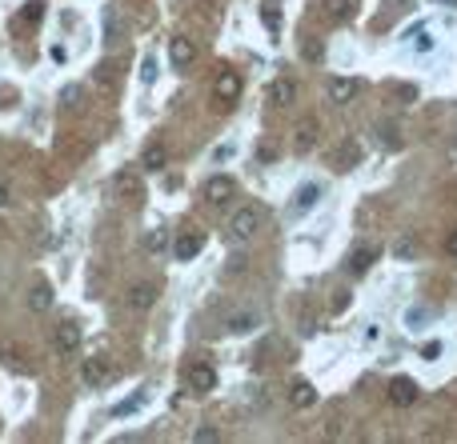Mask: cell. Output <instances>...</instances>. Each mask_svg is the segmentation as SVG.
Masks as SVG:
<instances>
[{
  "mask_svg": "<svg viewBox=\"0 0 457 444\" xmlns=\"http://www.w3.org/2000/svg\"><path fill=\"white\" fill-rule=\"evenodd\" d=\"M261 221H265V212H261V205H241L237 212H233V221H228V232L233 237H257V228H261Z\"/></svg>",
  "mask_w": 457,
  "mask_h": 444,
  "instance_id": "obj_1",
  "label": "cell"
},
{
  "mask_svg": "<svg viewBox=\"0 0 457 444\" xmlns=\"http://www.w3.org/2000/svg\"><path fill=\"white\" fill-rule=\"evenodd\" d=\"M113 192L121 196V200L137 205V200L145 196V180H141V173H137V168H121V173L113 176Z\"/></svg>",
  "mask_w": 457,
  "mask_h": 444,
  "instance_id": "obj_2",
  "label": "cell"
},
{
  "mask_svg": "<svg viewBox=\"0 0 457 444\" xmlns=\"http://www.w3.org/2000/svg\"><path fill=\"white\" fill-rule=\"evenodd\" d=\"M385 397H389L393 409H409V404H417L421 388H417V381H409V376H393L389 388H385Z\"/></svg>",
  "mask_w": 457,
  "mask_h": 444,
  "instance_id": "obj_3",
  "label": "cell"
},
{
  "mask_svg": "<svg viewBox=\"0 0 457 444\" xmlns=\"http://www.w3.org/2000/svg\"><path fill=\"white\" fill-rule=\"evenodd\" d=\"M233 196H237V184H233V176L217 173V176H209V180H205V200H209V205L225 208Z\"/></svg>",
  "mask_w": 457,
  "mask_h": 444,
  "instance_id": "obj_4",
  "label": "cell"
},
{
  "mask_svg": "<svg viewBox=\"0 0 457 444\" xmlns=\"http://www.w3.org/2000/svg\"><path fill=\"white\" fill-rule=\"evenodd\" d=\"M361 96V80L357 77H337L329 84V104H353Z\"/></svg>",
  "mask_w": 457,
  "mask_h": 444,
  "instance_id": "obj_5",
  "label": "cell"
},
{
  "mask_svg": "<svg viewBox=\"0 0 457 444\" xmlns=\"http://www.w3.org/2000/svg\"><path fill=\"white\" fill-rule=\"evenodd\" d=\"M157 292H161V288L153 285V280H137V285L129 288V308L132 312H148V308L157 304Z\"/></svg>",
  "mask_w": 457,
  "mask_h": 444,
  "instance_id": "obj_6",
  "label": "cell"
},
{
  "mask_svg": "<svg viewBox=\"0 0 457 444\" xmlns=\"http://www.w3.org/2000/svg\"><path fill=\"white\" fill-rule=\"evenodd\" d=\"M52 349L61 352V356H72V352L81 349V324L65 320V324L56 328V336H52Z\"/></svg>",
  "mask_w": 457,
  "mask_h": 444,
  "instance_id": "obj_7",
  "label": "cell"
},
{
  "mask_svg": "<svg viewBox=\"0 0 457 444\" xmlns=\"http://www.w3.org/2000/svg\"><path fill=\"white\" fill-rule=\"evenodd\" d=\"M185 381H189L193 393H212V388H217V368L212 365H189Z\"/></svg>",
  "mask_w": 457,
  "mask_h": 444,
  "instance_id": "obj_8",
  "label": "cell"
},
{
  "mask_svg": "<svg viewBox=\"0 0 457 444\" xmlns=\"http://www.w3.org/2000/svg\"><path fill=\"white\" fill-rule=\"evenodd\" d=\"M212 96H217L221 104H233V100L241 96V72H221V77L212 80Z\"/></svg>",
  "mask_w": 457,
  "mask_h": 444,
  "instance_id": "obj_9",
  "label": "cell"
},
{
  "mask_svg": "<svg viewBox=\"0 0 457 444\" xmlns=\"http://www.w3.org/2000/svg\"><path fill=\"white\" fill-rule=\"evenodd\" d=\"M265 100H269L273 109H289V104L297 100V84L293 80H273V84L265 88Z\"/></svg>",
  "mask_w": 457,
  "mask_h": 444,
  "instance_id": "obj_10",
  "label": "cell"
},
{
  "mask_svg": "<svg viewBox=\"0 0 457 444\" xmlns=\"http://www.w3.org/2000/svg\"><path fill=\"white\" fill-rule=\"evenodd\" d=\"M169 61H173V68H189V64L196 61V48L189 36H173L169 40Z\"/></svg>",
  "mask_w": 457,
  "mask_h": 444,
  "instance_id": "obj_11",
  "label": "cell"
},
{
  "mask_svg": "<svg viewBox=\"0 0 457 444\" xmlns=\"http://www.w3.org/2000/svg\"><path fill=\"white\" fill-rule=\"evenodd\" d=\"M373 260H377V248H365V244H361V248H353V253L345 256V269H349V276H365Z\"/></svg>",
  "mask_w": 457,
  "mask_h": 444,
  "instance_id": "obj_12",
  "label": "cell"
},
{
  "mask_svg": "<svg viewBox=\"0 0 457 444\" xmlns=\"http://www.w3.org/2000/svg\"><path fill=\"white\" fill-rule=\"evenodd\" d=\"M357 160H361V144L345 141L341 148L333 152V168H337V173H349V168H357Z\"/></svg>",
  "mask_w": 457,
  "mask_h": 444,
  "instance_id": "obj_13",
  "label": "cell"
},
{
  "mask_svg": "<svg viewBox=\"0 0 457 444\" xmlns=\"http://www.w3.org/2000/svg\"><path fill=\"white\" fill-rule=\"evenodd\" d=\"M321 8H325V16L333 24H345V20H353V13H357V0H321Z\"/></svg>",
  "mask_w": 457,
  "mask_h": 444,
  "instance_id": "obj_14",
  "label": "cell"
},
{
  "mask_svg": "<svg viewBox=\"0 0 457 444\" xmlns=\"http://www.w3.org/2000/svg\"><path fill=\"white\" fill-rule=\"evenodd\" d=\"M289 404H293V409H313V404H317V388H313L309 381H293L289 384Z\"/></svg>",
  "mask_w": 457,
  "mask_h": 444,
  "instance_id": "obj_15",
  "label": "cell"
},
{
  "mask_svg": "<svg viewBox=\"0 0 457 444\" xmlns=\"http://www.w3.org/2000/svg\"><path fill=\"white\" fill-rule=\"evenodd\" d=\"M81 381H84V384H104V381H109V365H104L100 356H88V360H81Z\"/></svg>",
  "mask_w": 457,
  "mask_h": 444,
  "instance_id": "obj_16",
  "label": "cell"
},
{
  "mask_svg": "<svg viewBox=\"0 0 457 444\" xmlns=\"http://www.w3.org/2000/svg\"><path fill=\"white\" fill-rule=\"evenodd\" d=\"M261 324V312H253V308H245V312H237V317H228V333H237V336H245V333H253Z\"/></svg>",
  "mask_w": 457,
  "mask_h": 444,
  "instance_id": "obj_17",
  "label": "cell"
},
{
  "mask_svg": "<svg viewBox=\"0 0 457 444\" xmlns=\"http://www.w3.org/2000/svg\"><path fill=\"white\" fill-rule=\"evenodd\" d=\"M201 244H205V240L196 237V232H185V237L173 240V256H177V260H193V256L201 253Z\"/></svg>",
  "mask_w": 457,
  "mask_h": 444,
  "instance_id": "obj_18",
  "label": "cell"
},
{
  "mask_svg": "<svg viewBox=\"0 0 457 444\" xmlns=\"http://www.w3.org/2000/svg\"><path fill=\"white\" fill-rule=\"evenodd\" d=\"M317 136H321V125L317 120H305V125H297V152H309V148H317Z\"/></svg>",
  "mask_w": 457,
  "mask_h": 444,
  "instance_id": "obj_19",
  "label": "cell"
},
{
  "mask_svg": "<svg viewBox=\"0 0 457 444\" xmlns=\"http://www.w3.org/2000/svg\"><path fill=\"white\" fill-rule=\"evenodd\" d=\"M141 164H145V173H161L164 164H169V152H164V144H145V152H141Z\"/></svg>",
  "mask_w": 457,
  "mask_h": 444,
  "instance_id": "obj_20",
  "label": "cell"
},
{
  "mask_svg": "<svg viewBox=\"0 0 457 444\" xmlns=\"http://www.w3.org/2000/svg\"><path fill=\"white\" fill-rule=\"evenodd\" d=\"M52 296H56V292H52V285H45V280H40V285H33V292H29V308H33V312H49V308H52Z\"/></svg>",
  "mask_w": 457,
  "mask_h": 444,
  "instance_id": "obj_21",
  "label": "cell"
},
{
  "mask_svg": "<svg viewBox=\"0 0 457 444\" xmlns=\"http://www.w3.org/2000/svg\"><path fill=\"white\" fill-rule=\"evenodd\" d=\"M301 61L321 64V61H325V45H321L317 36H305V40H301Z\"/></svg>",
  "mask_w": 457,
  "mask_h": 444,
  "instance_id": "obj_22",
  "label": "cell"
},
{
  "mask_svg": "<svg viewBox=\"0 0 457 444\" xmlns=\"http://www.w3.org/2000/svg\"><path fill=\"white\" fill-rule=\"evenodd\" d=\"M317 196H321V184H305V189H301V192H297V212H305V208H313V205H317Z\"/></svg>",
  "mask_w": 457,
  "mask_h": 444,
  "instance_id": "obj_23",
  "label": "cell"
},
{
  "mask_svg": "<svg viewBox=\"0 0 457 444\" xmlns=\"http://www.w3.org/2000/svg\"><path fill=\"white\" fill-rule=\"evenodd\" d=\"M164 248H169V237H164V228H153V232L145 237V253H148V256H157V253H164Z\"/></svg>",
  "mask_w": 457,
  "mask_h": 444,
  "instance_id": "obj_24",
  "label": "cell"
},
{
  "mask_svg": "<svg viewBox=\"0 0 457 444\" xmlns=\"http://www.w3.org/2000/svg\"><path fill=\"white\" fill-rule=\"evenodd\" d=\"M40 16H45V0H29V4H24V13H20V24H24V29H33Z\"/></svg>",
  "mask_w": 457,
  "mask_h": 444,
  "instance_id": "obj_25",
  "label": "cell"
},
{
  "mask_svg": "<svg viewBox=\"0 0 457 444\" xmlns=\"http://www.w3.org/2000/svg\"><path fill=\"white\" fill-rule=\"evenodd\" d=\"M393 253H397V260H413V256H417V240H413V237L397 240V244H393Z\"/></svg>",
  "mask_w": 457,
  "mask_h": 444,
  "instance_id": "obj_26",
  "label": "cell"
},
{
  "mask_svg": "<svg viewBox=\"0 0 457 444\" xmlns=\"http://www.w3.org/2000/svg\"><path fill=\"white\" fill-rule=\"evenodd\" d=\"M377 136H381V144H397V125H389V120H385V125H377Z\"/></svg>",
  "mask_w": 457,
  "mask_h": 444,
  "instance_id": "obj_27",
  "label": "cell"
},
{
  "mask_svg": "<svg viewBox=\"0 0 457 444\" xmlns=\"http://www.w3.org/2000/svg\"><path fill=\"white\" fill-rule=\"evenodd\" d=\"M261 20H265V29H273V32L281 29V13H277V8H265V13H261Z\"/></svg>",
  "mask_w": 457,
  "mask_h": 444,
  "instance_id": "obj_28",
  "label": "cell"
},
{
  "mask_svg": "<svg viewBox=\"0 0 457 444\" xmlns=\"http://www.w3.org/2000/svg\"><path fill=\"white\" fill-rule=\"evenodd\" d=\"M61 100H65V109H77V100H81V88H77V84H68Z\"/></svg>",
  "mask_w": 457,
  "mask_h": 444,
  "instance_id": "obj_29",
  "label": "cell"
},
{
  "mask_svg": "<svg viewBox=\"0 0 457 444\" xmlns=\"http://www.w3.org/2000/svg\"><path fill=\"white\" fill-rule=\"evenodd\" d=\"M193 441H196V444H205V441H221V432H217V429H196V432H193Z\"/></svg>",
  "mask_w": 457,
  "mask_h": 444,
  "instance_id": "obj_30",
  "label": "cell"
},
{
  "mask_svg": "<svg viewBox=\"0 0 457 444\" xmlns=\"http://www.w3.org/2000/svg\"><path fill=\"white\" fill-rule=\"evenodd\" d=\"M145 397H132V400H125V404H116V416H129V413H137V404H141Z\"/></svg>",
  "mask_w": 457,
  "mask_h": 444,
  "instance_id": "obj_31",
  "label": "cell"
},
{
  "mask_svg": "<svg viewBox=\"0 0 457 444\" xmlns=\"http://www.w3.org/2000/svg\"><path fill=\"white\" fill-rule=\"evenodd\" d=\"M421 356H425V360H433V356H441V344H437V340H429V344H421Z\"/></svg>",
  "mask_w": 457,
  "mask_h": 444,
  "instance_id": "obj_32",
  "label": "cell"
},
{
  "mask_svg": "<svg viewBox=\"0 0 457 444\" xmlns=\"http://www.w3.org/2000/svg\"><path fill=\"white\" fill-rule=\"evenodd\" d=\"M345 308H349V292H337L333 296V312H345Z\"/></svg>",
  "mask_w": 457,
  "mask_h": 444,
  "instance_id": "obj_33",
  "label": "cell"
},
{
  "mask_svg": "<svg viewBox=\"0 0 457 444\" xmlns=\"http://www.w3.org/2000/svg\"><path fill=\"white\" fill-rule=\"evenodd\" d=\"M429 48H433V36H429V32H421V36H417V52H429Z\"/></svg>",
  "mask_w": 457,
  "mask_h": 444,
  "instance_id": "obj_34",
  "label": "cell"
},
{
  "mask_svg": "<svg viewBox=\"0 0 457 444\" xmlns=\"http://www.w3.org/2000/svg\"><path fill=\"white\" fill-rule=\"evenodd\" d=\"M141 77H145V80H153V77H157V64H153V61H145V64H141Z\"/></svg>",
  "mask_w": 457,
  "mask_h": 444,
  "instance_id": "obj_35",
  "label": "cell"
},
{
  "mask_svg": "<svg viewBox=\"0 0 457 444\" xmlns=\"http://www.w3.org/2000/svg\"><path fill=\"white\" fill-rule=\"evenodd\" d=\"M445 253L457 256V232H449V240H445Z\"/></svg>",
  "mask_w": 457,
  "mask_h": 444,
  "instance_id": "obj_36",
  "label": "cell"
},
{
  "mask_svg": "<svg viewBox=\"0 0 457 444\" xmlns=\"http://www.w3.org/2000/svg\"><path fill=\"white\" fill-rule=\"evenodd\" d=\"M8 205V189H4V184H0V208Z\"/></svg>",
  "mask_w": 457,
  "mask_h": 444,
  "instance_id": "obj_37",
  "label": "cell"
}]
</instances>
